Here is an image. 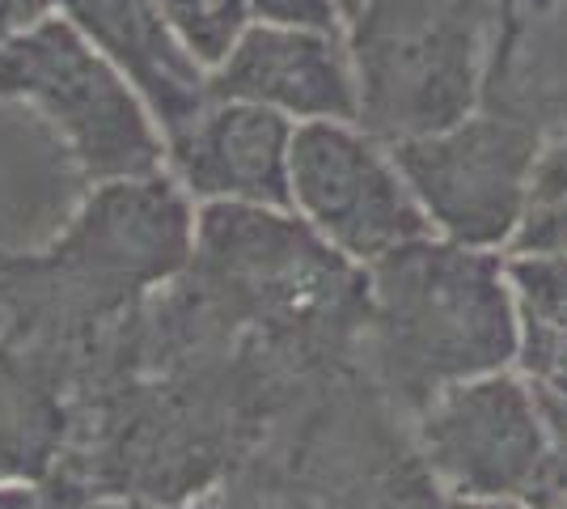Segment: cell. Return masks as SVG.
<instances>
[{"mask_svg": "<svg viewBox=\"0 0 567 509\" xmlns=\"http://www.w3.org/2000/svg\"><path fill=\"white\" fill-rule=\"evenodd\" d=\"M369 289L381 374L406 404L517 369L520 315L499 251L432 234L369 264Z\"/></svg>", "mask_w": 567, "mask_h": 509, "instance_id": "6da1fadb", "label": "cell"}, {"mask_svg": "<svg viewBox=\"0 0 567 509\" xmlns=\"http://www.w3.org/2000/svg\"><path fill=\"white\" fill-rule=\"evenodd\" d=\"M348 22L364 132L399 145L474 115L492 0H364Z\"/></svg>", "mask_w": 567, "mask_h": 509, "instance_id": "7a4b0ae2", "label": "cell"}, {"mask_svg": "<svg viewBox=\"0 0 567 509\" xmlns=\"http://www.w3.org/2000/svg\"><path fill=\"white\" fill-rule=\"evenodd\" d=\"M0 98L22 102L48 123L97 187L157 174L166 162V136L144 98L60 13H48L0 51Z\"/></svg>", "mask_w": 567, "mask_h": 509, "instance_id": "3957f363", "label": "cell"}, {"mask_svg": "<svg viewBox=\"0 0 567 509\" xmlns=\"http://www.w3.org/2000/svg\"><path fill=\"white\" fill-rule=\"evenodd\" d=\"M394 162L436 238L471 251H508L517 238L534 170L538 128L508 115H466L445 132L399 141Z\"/></svg>", "mask_w": 567, "mask_h": 509, "instance_id": "277c9868", "label": "cell"}, {"mask_svg": "<svg viewBox=\"0 0 567 509\" xmlns=\"http://www.w3.org/2000/svg\"><path fill=\"white\" fill-rule=\"evenodd\" d=\"M288 192L292 213L318 234V243L352 264L369 267L399 246L432 238L394 149L360 123H297Z\"/></svg>", "mask_w": 567, "mask_h": 509, "instance_id": "5b68a950", "label": "cell"}, {"mask_svg": "<svg viewBox=\"0 0 567 509\" xmlns=\"http://www.w3.org/2000/svg\"><path fill=\"white\" fill-rule=\"evenodd\" d=\"M420 450L445 497L525 501L546 450L538 387L499 369L432 395L420 408Z\"/></svg>", "mask_w": 567, "mask_h": 509, "instance_id": "8992f818", "label": "cell"}, {"mask_svg": "<svg viewBox=\"0 0 567 509\" xmlns=\"http://www.w3.org/2000/svg\"><path fill=\"white\" fill-rule=\"evenodd\" d=\"M297 123L237 98H213L199 120L166 141L174 183L199 204L292 213L288 157Z\"/></svg>", "mask_w": 567, "mask_h": 509, "instance_id": "52a82bcc", "label": "cell"}, {"mask_svg": "<svg viewBox=\"0 0 567 509\" xmlns=\"http://www.w3.org/2000/svg\"><path fill=\"white\" fill-rule=\"evenodd\" d=\"M213 98L255 102L292 123H355L360 115V85L343 30L255 22L213 73Z\"/></svg>", "mask_w": 567, "mask_h": 509, "instance_id": "ba28073f", "label": "cell"}, {"mask_svg": "<svg viewBox=\"0 0 567 509\" xmlns=\"http://www.w3.org/2000/svg\"><path fill=\"white\" fill-rule=\"evenodd\" d=\"M55 13L115 64L166 141L213 102V77L174 34L162 0H55Z\"/></svg>", "mask_w": 567, "mask_h": 509, "instance_id": "9c48e42d", "label": "cell"}, {"mask_svg": "<svg viewBox=\"0 0 567 509\" xmlns=\"http://www.w3.org/2000/svg\"><path fill=\"white\" fill-rule=\"evenodd\" d=\"M504 267H508L520 332L567 336V251L504 255Z\"/></svg>", "mask_w": 567, "mask_h": 509, "instance_id": "30bf717a", "label": "cell"}, {"mask_svg": "<svg viewBox=\"0 0 567 509\" xmlns=\"http://www.w3.org/2000/svg\"><path fill=\"white\" fill-rule=\"evenodd\" d=\"M183 48L208 69V77L229 60V51L241 43V34L255 26L250 0H162Z\"/></svg>", "mask_w": 567, "mask_h": 509, "instance_id": "8fae6325", "label": "cell"}, {"mask_svg": "<svg viewBox=\"0 0 567 509\" xmlns=\"http://www.w3.org/2000/svg\"><path fill=\"white\" fill-rule=\"evenodd\" d=\"M534 251H567V145H543V162L529 187V208L508 246V255H534Z\"/></svg>", "mask_w": 567, "mask_h": 509, "instance_id": "7c38bea8", "label": "cell"}, {"mask_svg": "<svg viewBox=\"0 0 567 509\" xmlns=\"http://www.w3.org/2000/svg\"><path fill=\"white\" fill-rule=\"evenodd\" d=\"M517 374L534 387L567 395V336H543V332H520Z\"/></svg>", "mask_w": 567, "mask_h": 509, "instance_id": "4fadbf2b", "label": "cell"}, {"mask_svg": "<svg viewBox=\"0 0 567 509\" xmlns=\"http://www.w3.org/2000/svg\"><path fill=\"white\" fill-rule=\"evenodd\" d=\"M250 13L262 26H292V30H343L339 0H250Z\"/></svg>", "mask_w": 567, "mask_h": 509, "instance_id": "5bb4252c", "label": "cell"}, {"mask_svg": "<svg viewBox=\"0 0 567 509\" xmlns=\"http://www.w3.org/2000/svg\"><path fill=\"white\" fill-rule=\"evenodd\" d=\"M48 13H55V0H0V51Z\"/></svg>", "mask_w": 567, "mask_h": 509, "instance_id": "9a60e30c", "label": "cell"}, {"mask_svg": "<svg viewBox=\"0 0 567 509\" xmlns=\"http://www.w3.org/2000/svg\"><path fill=\"white\" fill-rule=\"evenodd\" d=\"M0 509H34V492L22 485H0Z\"/></svg>", "mask_w": 567, "mask_h": 509, "instance_id": "2e32d148", "label": "cell"}, {"mask_svg": "<svg viewBox=\"0 0 567 509\" xmlns=\"http://www.w3.org/2000/svg\"><path fill=\"white\" fill-rule=\"evenodd\" d=\"M441 509H525V501H466V497H445Z\"/></svg>", "mask_w": 567, "mask_h": 509, "instance_id": "e0dca14e", "label": "cell"}]
</instances>
